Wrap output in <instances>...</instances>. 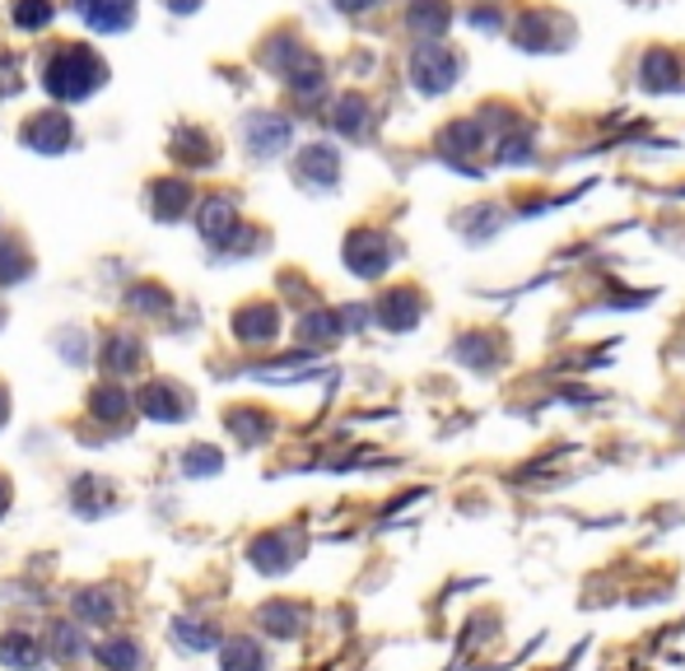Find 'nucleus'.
<instances>
[{"mask_svg": "<svg viewBox=\"0 0 685 671\" xmlns=\"http://www.w3.org/2000/svg\"><path fill=\"white\" fill-rule=\"evenodd\" d=\"M108 85V62L85 43H66L56 47L43 62V89L62 103H85L89 94Z\"/></svg>", "mask_w": 685, "mask_h": 671, "instance_id": "f257e3e1", "label": "nucleus"}, {"mask_svg": "<svg viewBox=\"0 0 685 671\" xmlns=\"http://www.w3.org/2000/svg\"><path fill=\"white\" fill-rule=\"evenodd\" d=\"M196 229H201V239L210 248H220V252L247 243V229L239 220V206H233L229 196H210V201H201V210H196Z\"/></svg>", "mask_w": 685, "mask_h": 671, "instance_id": "f03ea898", "label": "nucleus"}, {"mask_svg": "<svg viewBox=\"0 0 685 671\" xmlns=\"http://www.w3.org/2000/svg\"><path fill=\"white\" fill-rule=\"evenodd\" d=\"M19 141H24V150H33V154H66L75 145V127L62 108H47V112L29 117L24 131H19Z\"/></svg>", "mask_w": 685, "mask_h": 671, "instance_id": "7ed1b4c3", "label": "nucleus"}, {"mask_svg": "<svg viewBox=\"0 0 685 671\" xmlns=\"http://www.w3.org/2000/svg\"><path fill=\"white\" fill-rule=\"evenodd\" d=\"M457 70H462V62L443 43H420L416 62H410V80H416V89H424V94H443V89H453Z\"/></svg>", "mask_w": 685, "mask_h": 671, "instance_id": "20e7f679", "label": "nucleus"}, {"mask_svg": "<svg viewBox=\"0 0 685 671\" xmlns=\"http://www.w3.org/2000/svg\"><path fill=\"white\" fill-rule=\"evenodd\" d=\"M289 122L280 112H252L243 122V141L252 150V160H276V154L289 150Z\"/></svg>", "mask_w": 685, "mask_h": 671, "instance_id": "39448f33", "label": "nucleus"}, {"mask_svg": "<svg viewBox=\"0 0 685 671\" xmlns=\"http://www.w3.org/2000/svg\"><path fill=\"white\" fill-rule=\"evenodd\" d=\"M345 262H350V271H355V275L374 280V275H383L387 262H391V243L383 239V233H374V229H360V233H350V239H345Z\"/></svg>", "mask_w": 685, "mask_h": 671, "instance_id": "423d86ee", "label": "nucleus"}, {"mask_svg": "<svg viewBox=\"0 0 685 671\" xmlns=\"http://www.w3.org/2000/svg\"><path fill=\"white\" fill-rule=\"evenodd\" d=\"M145 206L159 224H178L191 210V187L183 183V177H154L150 191H145Z\"/></svg>", "mask_w": 685, "mask_h": 671, "instance_id": "0eeeda50", "label": "nucleus"}, {"mask_svg": "<svg viewBox=\"0 0 685 671\" xmlns=\"http://www.w3.org/2000/svg\"><path fill=\"white\" fill-rule=\"evenodd\" d=\"M75 14L93 33H126L135 24V0H75Z\"/></svg>", "mask_w": 685, "mask_h": 671, "instance_id": "6e6552de", "label": "nucleus"}, {"mask_svg": "<svg viewBox=\"0 0 685 671\" xmlns=\"http://www.w3.org/2000/svg\"><path fill=\"white\" fill-rule=\"evenodd\" d=\"M247 556L262 574H285V569L299 560V537H294V531H266V537L252 541Z\"/></svg>", "mask_w": 685, "mask_h": 671, "instance_id": "1a4fd4ad", "label": "nucleus"}, {"mask_svg": "<svg viewBox=\"0 0 685 671\" xmlns=\"http://www.w3.org/2000/svg\"><path fill=\"white\" fill-rule=\"evenodd\" d=\"M294 177H299L303 187L327 191L341 177V154L331 145H308V150H299V160H294Z\"/></svg>", "mask_w": 685, "mask_h": 671, "instance_id": "9d476101", "label": "nucleus"}, {"mask_svg": "<svg viewBox=\"0 0 685 671\" xmlns=\"http://www.w3.org/2000/svg\"><path fill=\"white\" fill-rule=\"evenodd\" d=\"M280 331V312L276 304H247L233 312V336H239L243 345H270Z\"/></svg>", "mask_w": 685, "mask_h": 671, "instance_id": "9b49d317", "label": "nucleus"}, {"mask_svg": "<svg viewBox=\"0 0 685 671\" xmlns=\"http://www.w3.org/2000/svg\"><path fill=\"white\" fill-rule=\"evenodd\" d=\"M135 406H141V416H150V420H164V425H173V420H183L187 416V397L173 383H164V378H154V383H145L141 387V397H135Z\"/></svg>", "mask_w": 685, "mask_h": 671, "instance_id": "f8f14e48", "label": "nucleus"}, {"mask_svg": "<svg viewBox=\"0 0 685 671\" xmlns=\"http://www.w3.org/2000/svg\"><path fill=\"white\" fill-rule=\"evenodd\" d=\"M37 662H43V644L29 629H5L0 635V667L5 671H37Z\"/></svg>", "mask_w": 685, "mask_h": 671, "instance_id": "ddd939ff", "label": "nucleus"}, {"mask_svg": "<svg viewBox=\"0 0 685 671\" xmlns=\"http://www.w3.org/2000/svg\"><path fill=\"white\" fill-rule=\"evenodd\" d=\"M168 154L178 164H187V168H210L220 154H214V141L201 131V127H183L178 135H173V145H168Z\"/></svg>", "mask_w": 685, "mask_h": 671, "instance_id": "4468645a", "label": "nucleus"}, {"mask_svg": "<svg viewBox=\"0 0 685 671\" xmlns=\"http://www.w3.org/2000/svg\"><path fill=\"white\" fill-rule=\"evenodd\" d=\"M378 322L387 331H406V327H416L420 322V294L416 289H391L378 299Z\"/></svg>", "mask_w": 685, "mask_h": 671, "instance_id": "2eb2a0df", "label": "nucleus"}, {"mask_svg": "<svg viewBox=\"0 0 685 671\" xmlns=\"http://www.w3.org/2000/svg\"><path fill=\"white\" fill-rule=\"evenodd\" d=\"M70 610H75V620H85V625H108L117 610H122V602H117V592H108V587H85L70 597Z\"/></svg>", "mask_w": 685, "mask_h": 671, "instance_id": "dca6fc26", "label": "nucleus"}, {"mask_svg": "<svg viewBox=\"0 0 685 671\" xmlns=\"http://www.w3.org/2000/svg\"><path fill=\"white\" fill-rule=\"evenodd\" d=\"M257 625L266 629V635H276V639H294L303 629V606H294V602H266L257 610Z\"/></svg>", "mask_w": 685, "mask_h": 671, "instance_id": "f3484780", "label": "nucleus"}, {"mask_svg": "<svg viewBox=\"0 0 685 671\" xmlns=\"http://www.w3.org/2000/svg\"><path fill=\"white\" fill-rule=\"evenodd\" d=\"M126 410H131V397H126L122 387H117V378L89 392V416H93V420H103V425H122V420H126Z\"/></svg>", "mask_w": 685, "mask_h": 671, "instance_id": "a211bd4d", "label": "nucleus"}, {"mask_svg": "<svg viewBox=\"0 0 685 671\" xmlns=\"http://www.w3.org/2000/svg\"><path fill=\"white\" fill-rule=\"evenodd\" d=\"M448 29V6L443 0H416L410 6V33L420 37V43H439Z\"/></svg>", "mask_w": 685, "mask_h": 671, "instance_id": "6ab92c4d", "label": "nucleus"}, {"mask_svg": "<svg viewBox=\"0 0 685 671\" xmlns=\"http://www.w3.org/2000/svg\"><path fill=\"white\" fill-rule=\"evenodd\" d=\"M135 364H141V341L126 331H117L112 341L103 345V373H112V378H126V373H135Z\"/></svg>", "mask_w": 685, "mask_h": 671, "instance_id": "aec40b11", "label": "nucleus"}, {"mask_svg": "<svg viewBox=\"0 0 685 671\" xmlns=\"http://www.w3.org/2000/svg\"><path fill=\"white\" fill-rule=\"evenodd\" d=\"M112 485L108 481H98V476H85V481H75L70 490V508L75 513H85V518H98L103 508H112Z\"/></svg>", "mask_w": 685, "mask_h": 671, "instance_id": "412c9836", "label": "nucleus"}, {"mask_svg": "<svg viewBox=\"0 0 685 671\" xmlns=\"http://www.w3.org/2000/svg\"><path fill=\"white\" fill-rule=\"evenodd\" d=\"M98 662L108 671H135L141 667V644L126 639V635H112V639L98 644Z\"/></svg>", "mask_w": 685, "mask_h": 671, "instance_id": "4be33fe9", "label": "nucleus"}, {"mask_svg": "<svg viewBox=\"0 0 685 671\" xmlns=\"http://www.w3.org/2000/svg\"><path fill=\"white\" fill-rule=\"evenodd\" d=\"M336 336H345L341 312H308V318H299V341L308 345H331Z\"/></svg>", "mask_w": 685, "mask_h": 671, "instance_id": "5701e85b", "label": "nucleus"}, {"mask_svg": "<svg viewBox=\"0 0 685 671\" xmlns=\"http://www.w3.org/2000/svg\"><path fill=\"white\" fill-rule=\"evenodd\" d=\"M220 667H224V671H262L266 662H262L257 639H229V644L220 648Z\"/></svg>", "mask_w": 685, "mask_h": 671, "instance_id": "b1692460", "label": "nucleus"}, {"mask_svg": "<svg viewBox=\"0 0 685 671\" xmlns=\"http://www.w3.org/2000/svg\"><path fill=\"white\" fill-rule=\"evenodd\" d=\"M224 425L233 429V433H239V439L252 448V443H262L266 439V433H270V420L262 416V410H252V406H239V410H229V416H224Z\"/></svg>", "mask_w": 685, "mask_h": 671, "instance_id": "393cba45", "label": "nucleus"}, {"mask_svg": "<svg viewBox=\"0 0 685 671\" xmlns=\"http://www.w3.org/2000/svg\"><path fill=\"white\" fill-rule=\"evenodd\" d=\"M220 466H224L220 448H206V443H196V448H187V452H183V476H191V481L220 476Z\"/></svg>", "mask_w": 685, "mask_h": 671, "instance_id": "a878e982", "label": "nucleus"}, {"mask_svg": "<svg viewBox=\"0 0 685 671\" xmlns=\"http://www.w3.org/2000/svg\"><path fill=\"white\" fill-rule=\"evenodd\" d=\"M173 635H178V644L183 648H191V653H206V648H214L220 639H214V629L210 625H201V620H173Z\"/></svg>", "mask_w": 685, "mask_h": 671, "instance_id": "bb28decb", "label": "nucleus"}, {"mask_svg": "<svg viewBox=\"0 0 685 671\" xmlns=\"http://www.w3.org/2000/svg\"><path fill=\"white\" fill-rule=\"evenodd\" d=\"M52 14H56L52 0H14V24L29 29V33H33V29H47Z\"/></svg>", "mask_w": 685, "mask_h": 671, "instance_id": "cd10ccee", "label": "nucleus"}, {"mask_svg": "<svg viewBox=\"0 0 685 671\" xmlns=\"http://www.w3.org/2000/svg\"><path fill=\"white\" fill-rule=\"evenodd\" d=\"M33 275V262H29V252L24 248H0V285H19V280H29Z\"/></svg>", "mask_w": 685, "mask_h": 671, "instance_id": "c85d7f7f", "label": "nucleus"}, {"mask_svg": "<svg viewBox=\"0 0 685 671\" xmlns=\"http://www.w3.org/2000/svg\"><path fill=\"white\" fill-rule=\"evenodd\" d=\"M47 644H52V653L62 658V662H75V658L85 653V639H80V629H75V625H52Z\"/></svg>", "mask_w": 685, "mask_h": 671, "instance_id": "c756f323", "label": "nucleus"}, {"mask_svg": "<svg viewBox=\"0 0 685 671\" xmlns=\"http://www.w3.org/2000/svg\"><path fill=\"white\" fill-rule=\"evenodd\" d=\"M126 299H131L135 312H154V318H159V312H168V289H164V285H135Z\"/></svg>", "mask_w": 685, "mask_h": 671, "instance_id": "7c9ffc66", "label": "nucleus"}, {"mask_svg": "<svg viewBox=\"0 0 685 671\" xmlns=\"http://www.w3.org/2000/svg\"><path fill=\"white\" fill-rule=\"evenodd\" d=\"M364 122H368L364 98H355V94L341 98V103H336V127H341L345 135H360V131H364Z\"/></svg>", "mask_w": 685, "mask_h": 671, "instance_id": "2f4dec72", "label": "nucleus"}, {"mask_svg": "<svg viewBox=\"0 0 685 671\" xmlns=\"http://www.w3.org/2000/svg\"><path fill=\"white\" fill-rule=\"evenodd\" d=\"M19 89V62L14 56H0V98H10Z\"/></svg>", "mask_w": 685, "mask_h": 671, "instance_id": "473e14b6", "label": "nucleus"}, {"mask_svg": "<svg viewBox=\"0 0 685 671\" xmlns=\"http://www.w3.org/2000/svg\"><path fill=\"white\" fill-rule=\"evenodd\" d=\"M56 345H62V354H66V364H85V336H80V341H56Z\"/></svg>", "mask_w": 685, "mask_h": 671, "instance_id": "72a5a7b5", "label": "nucleus"}, {"mask_svg": "<svg viewBox=\"0 0 685 671\" xmlns=\"http://www.w3.org/2000/svg\"><path fill=\"white\" fill-rule=\"evenodd\" d=\"M374 6H383V0H336V10H345V14H360V10H374Z\"/></svg>", "mask_w": 685, "mask_h": 671, "instance_id": "f704fd0d", "label": "nucleus"}, {"mask_svg": "<svg viewBox=\"0 0 685 671\" xmlns=\"http://www.w3.org/2000/svg\"><path fill=\"white\" fill-rule=\"evenodd\" d=\"M168 10L173 14H191V10H201V0H168Z\"/></svg>", "mask_w": 685, "mask_h": 671, "instance_id": "c9c22d12", "label": "nucleus"}, {"mask_svg": "<svg viewBox=\"0 0 685 671\" xmlns=\"http://www.w3.org/2000/svg\"><path fill=\"white\" fill-rule=\"evenodd\" d=\"M10 508V481H0V513Z\"/></svg>", "mask_w": 685, "mask_h": 671, "instance_id": "e433bc0d", "label": "nucleus"}, {"mask_svg": "<svg viewBox=\"0 0 685 671\" xmlns=\"http://www.w3.org/2000/svg\"><path fill=\"white\" fill-rule=\"evenodd\" d=\"M5 420H10V397L0 392V425H5Z\"/></svg>", "mask_w": 685, "mask_h": 671, "instance_id": "4c0bfd02", "label": "nucleus"}, {"mask_svg": "<svg viewBox=\"0 0 685 671\" xmlns=\"http://www.w3.org/2000/svg\"><path fill=\"white\" fill-rule=\"evenodd\" d=\"M0 322H5V312H0Z\"/></svg>", "mask_w": 685, "mask_h": 671, "instance_id": "58836bf2", "label": "nucleus"}]
</instances>
